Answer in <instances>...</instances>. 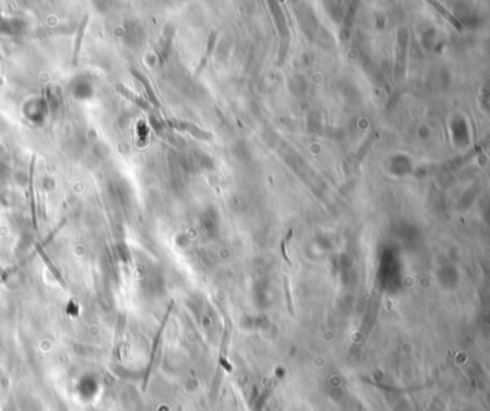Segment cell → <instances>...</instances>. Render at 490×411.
Returning a JSON list of instances; mask_svg holds the SVG:
<instances>
[{
  "instance_id": "obj_6",
  "label": "cell",
  "mask_w": 490,
  "mask_h": 411,
  "mask_svg": "<svg viewBox=\"0 0 490 411\" xmlns=\"http://www.w3.org/2000/svg\"><path fill=\"white\" fill-rule=\"evenodd\" d=\"M430 5L433 6V8L436 9V10H437L440 15L444 17V19H447L448 22L454 26L459 32H463V30H465V26L462 25V22H460V20H459V19H457V17L454 16V15H453L447 8H444L443 5H440L439 2H430Z\"/></svg>"
},
{
  "instance_id": "obj_2",
  "label": "cell",
  "mask_w": 490,
  "mask_h": 411,
  "mask_svg": "<svg viewBox=\"0 0 490 411\" xmlns=\"http://www.w3.org/2000/svg\"><path fill=\"white\" fill-rule=\"evenodd\" d=\"M35 164H36V157L30 159L29 164V176H27V197H29V204H30V216H32V223L35 229H38V211H36V197H35Z\"/></svg>"
},
{
  "instance_id": "obj_1",
  "label": "cell",
  "mask_w": 490,
  "mask_h": 411,
  "mask_svg": "<svg viewBox=\"0 0 490 411\" xmlns=\"http://www.w3.org/2000/svg\"><path fill=\"white\" fill-rule=\"evenodd\" d=\"M164 122H166V124H167L169 127H171V128H174V130H178V131H186V133L191 134L193 137H195V138H199V140L209 141V140H211V138H213L211 133L206 131V130L200 128V127H197L195 124H193V122H188V121H180V119H167V121H164Z\"/></svg>"
},
{
  "instance_id": "obj_8",
  "label": "cell",
  "mask_w": 490,
  "mask_h": 411,
  "mask_svg": "<svg viewBox=\"0 0 490 411\" xmlns=\"http://www.w3.org/2000/svg\"><path fill=\"white\" fill-rule=\"evenodd\" d=\"M216 39H217V34H216V32H211L210 36H209V41H207V49H206V53H204V56L202 58V60H200V64H199V68L195 69V75H199V74L203 71V68L206 67L207 60H209V58L211 56V53H213V51H214Z\"/></svg>"
},
{
  "instance_id": "obj_4",
  "label": "cell",
  "mask_w": 490,
  "mask_h": 411,
  "mask_svg": "<svg viewBox=\"0 0 490 411\" xmlns=\"http://www.w3.org/2000/svg\"><path fill=\"white\" fill-rule=\"evenodd\" d=\"M43 246H45L43 243L38 244V246H36V252L41 255V258H42V260L45 262V265H46V266L49 268V270L52 272V275H53V276H55V279H56V280L59 282L60 286H62V288H67V283H65L63 277H62V273L59 272V269L56 268V266H55V265L52 263L51 258L48 256V253L43 250Z\"/></svg>"
},
{
  "instance_id": "obj_9",
  "label": "cell",
  "mask_w": 490,
  "mask_h": 411,
  "mask_svg": "<svg viewBox=\"0 0 490 411\" xmlns=\"http://www.w3.org/2000/svg\"><path fill=\"white\" fill-rule=\"evenodd\" d=\"M292 235H293V232L292 230H289L287 232V235L282 239V242H280V252H282V256H283V259L286 260L287 263H290V260H289V256H287V253H286V244H287V242L290 240V237H292Z\"/></svg>"
},
{
  "instance_id": "obj_3",
  "label": "cell",
  "mask_w": 490,
  "mask_h": 411,
  "mask_svg": "<svg viewBox=\"0 0 490 411\" xmlns=\"http://www.w3.org/2000/svg\"><path fill=\"white\" fill-rule=\"evenodd\" d=\"M88 13H85L84 17L81 19V23L76 29V36H75V46H74V53H72V64L75 65L78 60V55L81 51V45H82V39H84L85 30H86V25H88Z\"/></svg>"
},
{
  "instance_id": "obj_7",
  "label": "cell",
  "mask_w": 490,
  "mask_h": 411,
  "mask_svg": "<svg viewBox=\"0 0 490 411\" xmlns=\"http://www.w3.org/2000/svg\"><path fill=\"white\" fill-rule=\"evenodd\" d=\"M117 91H118L121 95H124L125 98H128L129 101L131 102H134L136 104L137 107H140V108H143L144 111H150L151 109L152 111V108H151V105L150 104H147V102L144 101V100H141L138 95H136V93L133 92V91H129V89H127L124 85H121V84H118L117 85Z\"/></svg>"
},
{
  "instance_id": "obj_5",
  "label": "cell",
  "mask_w": 490,
  "mask_h": 411,
  "mask_svg": "<svg viewBox=\"0 0 490 411\" xmlns=\"http://www.w3.org/2000/svg\"><path fill=\"white\" fill-rule=\"evenodd\" d=\"M129 71H131V74L136 76L138 81H141V84L144 85V88H145V91H147V95H148V98H150V101H151L152 105H154L155 108H161L160 101H158L157 95H155V93H154V91H152L151 84H150V81H148V79L145 78V75H144V74H141V72H140L138 69H136V68H131Z\"/></svg>"
},
{
  "instance_id": "obj_10",
  "label": "cell",
  "mask_w": 490,
  "mask_h": 411,
  "mask_svg": "<svg viewBox=\"0 0 490 411\" xmlns=\"http://www.w3.org/2000/svg\"><path fill=\"white\" fill-rule=\"evenodd\" d=\"M285 292H286V301H287V308H289V312L293 315V313H295V309H293V302H292V295H290V288H289V280H287V277H285Z\"/></svg>"
}]
</instances>
